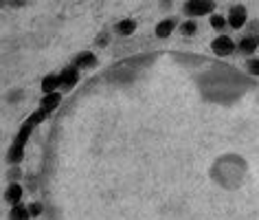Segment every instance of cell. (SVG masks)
<instances>
[{"label": "cell", "mask_w": 259, "mask_h": 220, "mask_svg": "<svg viewBox=\"0 0 259 220\" xmlns=\"http://www.w3.org/2000/svg\"><path fill=\"white\" fill-rule=\"evenodd\" d=\"M213 9H215V0H187L185 5V14L191 18L213 14Z\"/></svg>", "instance_id": "6da1fadb"}, {"label": "cell", "mask_w": 259, "mask_h": 220, "mask_svg": "<svg viewBox=\"0 0 259 220\" xmlns=\"http://www.w3.org/2000/svg\"><path fill=\"white\" fill-rule=\"evenodd\" d=\"M211 49H213V53H218V55H229V53H233V49H235V42H233L229 35H220L211 42Z\"/></svg>", "instance_id": "7a4b0ae2"}, {"label": "cell", "mask_w": 259, "mask_h": 220, "mask_svg": "<svg viewBox=\"0 0 259 220\" xmlns=\"http://www.w3.org/2000/svg\"><path fill=\"white\" fill-rule=\"evenodd\" d=\"M246 18H248V14H246V7H242V5L231 7V11H229V24L233 29H242L246 24Z\"/></svg>", "instance_id": "3957f363"}, {"label": "cell", "mask_w": 259, "mask_h": 220, "mask_svg": "<svg viewBox=\"0 0 259 220\" xmlns=\"http://www.w3.org/2000/svg\"><path fill=\"white\" fill-rule=\"evenodd\" d=\"M257 47H259V35H246L239 42V51L242 53H255Z\"/></svg>", "instance_id": "277c9868"}, {"label": "cell", "mask_w": 259, "mask_h": 220, "mask_svg": "<svg viewBox=\"0 0 259 220\" xmlns=\"http://www.w3.org/2000/svg\"><path fill=\"white\" fill-rule=\"evenodd\" d=\"M174 29H176V20H174V18H167V20L156 24V35L158 38H169Z\"/></svg>", "instance_id": "5b68a950"}, {"label": "cell", "mask_w": 259, "mask_h": 220, "mask_svg": "<svg viewBox=\"0 0 259 220\" xmlns=\"http://www.w3.org/2000/svg\"><path fill=\"white\" fill-rule=\"evenodd\" d=\"M77 77H79V73H77V66H68V68H64L60 73V80H62L64 86H73V84L77 82Z\"/></svg>", "instance_id": "8992f818"}, {"label": "cell", "mask_w": 259, "mask_h": 220, "mask_svg": "<svg viewBox=\"0 0 259 220\" xmlns=\"http://www.w3.org/2000/svg\"><path fill=\"white\" fill-rule=\"evenodd\" d=\"M60 84H62L60 75H47V77L42 80V90L49 95V93H53V90H55L57 86H60Z\"/></svg>", "instance_id": "52a82bcc"}, {"label": "cell", "mask_w": 259, "mask_h": 220, "mask_svg": "<svg viewBox=\"0 0 259 220\" xmlns=\"http://www.w3.org/2000/svg\"><path fill=\"white\" fill-rule=\"evenodd\" d=\"M116 31H119L121 35H132L134 31H137V22L130 20V18H125V20H121L119 24H116Z\"/></svg>", "instance_id": "ba28073f"}, {"label": "cell", "mask_w": 259, "mask_h": 220, "mask_svg": "<svg viewBox=\"0 0 259 220\" xmlns=\"http://www.w3.org/2000/svg\"><path fill=\"white\" fill-rule=\"evenodd\" d=\"M95 62H97V60H95V53H88V51H86V53H81L79 57H77L75 66H77V68H86V66H93Z\"/></svg>", "instance_id": "9c48e42d"}, {"label": "cell", "mask_w": 259, "mask_h": 220, "mask_svg": "<svg viewBox=\"0 0 259 220\" xmlns=\"http://www.w3.org/2000/svg\"><path fill=\"white\" fill-rule=\"evenodd\" d=\"M57 103H60V95H57V93H49L47 97H44L42 106H44V110L49 113V110H53V108L57 106Z\"/></svg>", "instance_id": "30bf717a"}, {"label": "cell", "mask_w": 259, "mask_h": 220, "mask_svg": "<svg viewBox=\"0 0 259 220\" xmlns=\"http://www.w3.org/2000/svg\"><path fill=\"white\" fill-rule=\"evenodd\" d=\"M20 196H22V187L20 185H11L7 190V200H9V203H18Z\"/></svg>", "instance_id": "8fae6325"}, {"label": "cell", "mask_w": 259, "mask_h": 220, "mask_svg": "<svg viewBox=\"0 0 259 220\" xmlns=\"http://www.w3.org/2000/svg\"><path fill=\"white\" fill-rule=\"evenodd\" d=\"M29 209H24V207H14V211H11V220H27L29 218Z\"/></svg>", "instance_id": "7c38bea8"}, {"label": "cell", "mask_w": 259, "mask_h": 220, "mask_svg": "<svg viewBox=\"0 0 259 220\" xmlns=\"http://www.w3.org/2000/svg\"><path fill=\"white\" fill-rule=\"evenodd\" d=\"M226 22H229V20H224V16H220V14H213V16H211V27H213V29H218V31H220V29H224V24H226Z\"/></svg>", "instance_id": "4fadbf2b"}, {"label": "cell", "mask_w": 259, "mask_h": 220, "mask_svg": "<svg viewBox=\"0 0 259 220\" xmlns=\"http://www.w3.org/2000/svg\"><path fill=\"white\" fill-rule=\"evenodd\" d=\"M196 22L193 20H187V22H183V27H180V31H183V35H193L196 33Z\"/></svg>", "instance_id": "5bb4252c"}, {"label": "cell", "mask_w": 259, "mask_h": 220, "mask_svg": "<svg viewBox=\"0 0 259 220\" xmlns=\"http://www.w3.org/2000/svg\"><path fill=\"white\" fill-rule=\"evenodd\" d=\"M248 68H250V73L259 75V60H250V62H248Z\"/></svg>", "instance_id": "9a60e30c"}, {"label": "cell", "mask_w": 259, "mask_h": 220, "mask_svg": "<svg viewBox=\"0 0 259 220\" xmlns=\"http://www.w3.org/2000/svg\"><path fill=\"white\" fill-rule=\"evenodd\" d=\"M29 211L33 213V216H37V213L42 211V207H40V205H31V207H29Z\"/></svg>", "instance_id": "2e32d148"}]
</instances>
